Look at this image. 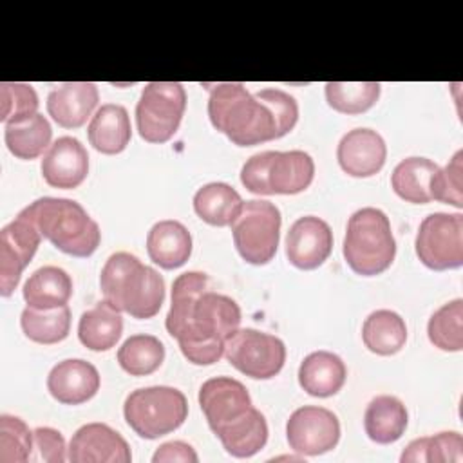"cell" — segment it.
<instances>
[{"label": "cell", "instance_id": "obj_14", "mask_svg": "<svg viewBox=\"0 0 463 463\" xmlns=\"http://www.w3.org/2000/svg\"><path fill=\"white\" fill-rule=\"evenodd\" d=\"M67 459L72 463H130L127 439L107 423H85L71 438Z\"/></svg>", "mask_w": 463, "mask_h": 463}, {"label": "cell", "instance_id": "obj_8", "mask_svg": "<svg viewBox=\"0 0 463 463\" xmlns=\"http://www.w3.org/2000/svg\"><path fill=\"white\" fill-rule=\"evenodd\" d=\"M280 224L282 217L273 203L260 199L246 201L232 224L233 244L239 255L255 266L268 264L279 248Z\"/></svg>", "mask_w": 463, "mask_h": 463}, {"label": "cell", "instance_id": "obj_1", "mask_svg": "<svg viewBox=\"0 0 463 463\" xmlns=\"http://www.w3.org/2000/svg\"><path fill=\"white\" fill-rule=\"evenodd\" d=\"M183 356L195 365H212L224 354L226 340L241 326L239 304L210 289L203 271H184L172 284V302L165 320Z\"/></svg>", "mask_w": 463, "mask_h": 463}, {"label": "cell", "instance_id": "obj_32", "mask_svg": "<svg viewBox=\"0 0 463 463\" xmlns=\"http://www.w3.org/2000/svg\"><path fill=\"white\" fill-rule=\"evenodd\" d=\"M20 326L24 335L36 344H58L69 335L71 309L67 304L51 309H34L27 306L20 315Z\"/></svg>", "mask_w": 463, "mask_h": 463}, {"label": "cell", "instance_id": "obj_3", "mask_svg": "<svg viewBox=\"0 0 463 463\" xmlns=\"http://www.w3.org/2000/svg\"><path fill=\"white\" fill-rule=\"evenodd\" d=\"M99 288L105 300L139 320L156 317L165 302L163 277L128 251H116L107 259Z\"/></svg>", "mask_w": 463, "mask_h": 463}, {"label": "cell", "instance_id": "obj_26", "mask_svg": "<svg viewBox=\"0 0 463 463\" xmlns=\"http://www.w3.org/2000/svg\"><path fill=\"white\" fill-rule=\"evenodd\" d=\"M409 414L402 400L391 394L373 398L364 414V429L371 441L389 445L398 441L407 429Z\"/></svg>", "mask_w": 463, "mask_h": 463}, {"label": "cell", "instance_id": "obj_34", "mask_svg": "<svg viewBox=\"0 0 463 463\" xmlns=\"http://www.w3.org/2000/svg\"><path fill=\"white\" fill-rule=\"evenodd\" d=\"M400 461H463V438L456 430L438 432L434 436L412 439L400 456Z\"/></svg>", "mask_w": 463, "mask_h": 463}, {"label": "cell", "instance_id": "obj_40", "mask_svg": "<svg viewBox=\"0 0 463 463\" xmlns=\"http://www.w3.org/2000/svg\"><path fill=\"white\" fill-rule=\"evenodd\" d=\"M253 96L271 109L279 125L280 137L293 130L298 119V105L291 94L280 89H260Z\"/></svg>", "mask_w": 463, "mask_h": 463}, {"label": "cell", "instance_id": "obj_27", "mask_svg": "<svg viewBox=\"0 0 463 463\" xmlns=\"http://www.w3.org/2000/svg\"><path fill=\"white\" fill-rule=\"evenodd\" d=\"M24 300L34 309H51L65 306L72 295L69 273L58 266H42L25 280Z\"/></svg>", "mask_w": 463, "mask_h": 463}, {"label": "cell", "instance_id": "obj_19", "mask_svg": "<svg viewBox=\"0 0 463 463\" xmlns=\"http://www.w3.org/2000/svg\"><path fill=\"white\" fill-rule=\"evenodd\" d=\"M47 391L63 405L85 403L99 391V373L87 360H61L47 374Z\"/></svg>", "mask_w": 463, "mask_h": 463}, {"label": "cell", "instance_id": "obj_24", "mask_svg": "<svg viewBox=\"0 0 463 463\" xmlns=\"http://www.w3.org/2000/svg\"><path fill=\"white\" fill-rule=\"evenodd\" d=\"M228 454L233 458H250L264 449L268 441V423L264 414L253 405L213 432Z\"/></svg>", "mask_w": 463, "mask_h": 463}, {"label": "cell", "instance_id": "obj_30", "mask_svg": "<svg viewBox=\"0 0 463 463\" xmlns=\"http://www.w3.org/2000/svg\"><path fill=\"white\" fill-rule=\"evenodd\" d=\"M362 340L371 353L391 356L407 342L405 320L396 311L376 309L364 320Z\"/></svg>", "mask_w": 463, "mask_h": 463}, {"label": "cell", "instance_id": "obj_11", "mask_svg": "<svg viewBox=\"0 0 463 463\" xmlns=\"http://www.w3.org/2000/svg\"><path fill=\"white\" fill-rule=\"evenodd\" d=\"M416 255L434 271L463 264V215L436 212L427 215L416 233Z\"/></svg>", "mask_w": 463, "mask_h": 463}, {"label": "cell", "instance_id": "obj_2", "mask_svg": "<svg viewBox=\"0 0 463 463\" xmlns=\"http://www.w3.org/2000/svg\"><path fill=\"white\" fill-rule=\"evenodd\" d=\"M208 90L210 123L232 143L253 146L280 137L271 109L250 94L242 83H215Z\"/></svg>", "mask_w": 463, "mask_h": 463}, {"label": "cell", "instance_id": "obj_36", "mask_svg": "<svg viewBox=\"0 0 463 463\" xmlns=\"http://www.w3.org/2000/svg\"><path fill=\"white\" fill-rule=\"evenodd\" d=\"M429 340L434 347L449 353L463 349V300L454 298L438 307L427 324Z\"/></svg>", "mask_w": 463, "mask_h": 463}, {"label": "cell", "instance_id": "obj_28", "mask_svg": "<svg viewBox=\"0 0 463 463\" xmlns=\"http://www.w3.org/2000/svg\"><path fill=\"white\" fill-rule=\"evenodd\" d=\"M438 170L439 166L427 157H405L394 166L391 174V186L403 201L427 204L432 201L430 188Z\"/></svg>", "mask_w": 463, "mask_h": 463}, {"label": "cell", "instance_id": "obj_31", "mask_svg": "<svg viewBox=\"0 0 463 463\" xmlns=\"http://www.w3.org/2000/svg\"><path fill=\"white\" fill-rule=\"evenodd\" d=\"M52 128L45 116L34 114L25 119L5 123L4 128V139L7 145V150L18 157V159H36L43 154L45 148L51 146Z\"/></svg>", "mask_w": 463, "mask_h": 463}, {"label": "cell", "instance_id": "obj_35", "mask_svg": "<svg viewBox=\"0 0 463 463\" xmlns=\"http://www.w3.org/2000/svg\"><path fill=\"white\" fill-rule=\"evenodd\" d=\"M380 89L378 81H327L326 99L336 112L362 114L378 101Z\"/></svg>", "mask_w": 463, "mask_h": 463}, {"label": "cell", "instance_id": "obj_5", "mask_svg": "<svg viewBox=\"0 0 463 463\" xmlns=\"http://www.w3.org/2000/svg\"><path fill=\"white\" fill-rule=\"evenodd\" d=\"M342 251L354 273L362 277L383 273L396 255L389 217L373 206L356 210L347 221Z\"/></svg>", "mask_w": 463, "mask_h": 463}, {"label": "cell", "instance_id": "obj_39", "mask_svg": "<svg viewBox=\"0 0 463 463\" xmlns=\"http://www.w3.org/2000/svg\"><path fill=\"white\" fill-rule=\"evenodd\" d=\"M463 152L458 150L449 165L439 168L432 179L430 195L432 201H441L452 204L456 208H463V166H461Z\"/></svg>", "mask_w": 463, "mask_h": 463}, {"label": "cell", "instance_id": "obj_33", "mask_svg": "<svg viewBox=\"0 0 463 463\" xmlns=\"http://www.w3.org/2000/svg\"><path fill=\"white\" fill-rule=\"evenodd\" d=\"M165 345L154 335H132L118 349V362L130 376H146L161 367Z\"/></svg>", "mask_w": 463, "mask_h": 463}, {"label": "cell", "instance_id": "obj_42", "mask_svg": "<svg viewBox=\"0 0 463 463\" xmlns=\"http://www.w3.org/2000/svg\"><path fill=\"white\" fill-rule=\"evenodd\" d=\"M154 463H170V461H183V463H197L199 456L192 445L184 441H166L157 447L152 456Z\"/></svg>", "mask_w": 463, "mask_h": 463}, {"label": "cell", "instance_id": "obj_25", "mask_svg": "<svg viewBox=\"0 0 463 463\" xmlns=\"http://www.w3.org/2000/svg\"><path fill=\"white\" fill-rule=\"evenodd\" d=\"M123 333L121 311L109 300H99L94 307L81 313L78 338L90 351H109Z\"/></svg>", "mask_w": 463, "mask_h": 463}, {"label": "cell", "instance_id": "obj_29", "mask_svg": "<svg viewBox=\"0 0 463 463\" xmlns=\"http://www.w3.org/2000/svg\"><path fill=\"white\" fill-rule=\"evenodd\" d=\"M241 194L228 183H208L194 195V210L199 219L212 226H232L242 210Z\"/></svg>", "mask_w": 463, "mask_h": 463}, {"label": "cell", "instance_id": "obj_12", "mask_svg": "<svg viewBox=\"0 0 463 463\" xmlns=\"http://www.w3.org/2000/svg\"><path fill=\"white\" fill-rule=\"evenodd\" d=\"M291 450L302 456H320L333 450L340 439V421L326 407L304 405L291 412L286 423Z\"/></svg>", "mask_w": 463, "mask_h": 463}, {"label": "cell", "instance_id": "obj_17", "mask_svg": "<svg viewBox=\"0 0 463 463\" xmlns=\"http://www.w3.org/2000/svg\"><path fill=\"white\" fill-rule=\"evenodd\" d=\"M387 157L383 137L373 128H353L342 136L336 146L340 168L353 177H371L378 174Z\"/></svg>", "mask_w": 463, "mask_h": 463}, {"label": "cell", "instance_id": "obj_13", "mask_svg": "<svg viewBox=\"0 0 463 463\" xmlns=\"http://www.w3.org/2000/svg\"><path fill=\"white\" fill-rule=\"evenodd\" d=\"M42 235L25 217L16 215L0 232V295L9 297L22 277L25 266L33 260Z\"/></svg>", "mask_w": 463, "mask_h": 463}, {"label": "cell", "instance_id": "obj_22", "mask_svg": "<svg viewBox=\"0 0 463 463\" xmlns=\"http://www.w3.org/2000/svg\"><path fill=\"white\" fill-rule=\"evenodd\" d=\"M347 378V369L344 360L331 351H313L309 353L298 367L300 387L317 398H329L336 394Z\"/></svg>", "mask_w": 463, "mask_h": 463}, {"label": "cell", "instance_id": "obj_20", "mask_svg": "<svg viewBox=\"0 0 463 463\" xmlns=\"http://www.w3.org/2000/svg\"><path fill=\"white\" fill-rule=\"evenodd\" d=\"M99 99L98 87L90 81H69L47 94V112L63 128L85 125Z\"/></svg>", "mask_w": 463, "mask_h": 463}, {"label": "cell", "instance_id": "obj_4", "mask_svg": "<svg viewBox=\"0 0 463 463\" xmlns=\"http://www.w3.org/2000/svg\"><path fill=\"white\" fill-rule=\"evenodd\" d=\"M18 215L25 217L54 248L72 257H90L101 241L99 226L87 210L65 197H40Z\"/></svg>", "mask_w": 463, "mask_h": 463}, {"label": "cell", "instance_id": "obj_6", "mask_svg": "<svg viewBox=\"0 0 463 463\" xmlns=\"http://www.w3.org/2000/svg\"><path fill=\"white\" fill-rule=\"evenodd\" d=\"M315 177L313 157L304 150H266L253 154L241 168V183L259 195H293L304 192Z\"/></svg>", "mask_w": 463, "mask_h": 463}, {"label": "cell", "instance_id": "obj_23", "mask_svg": "<svg viewBox=\"0 0 463 463\" xmlns=\"http://www.w3.org/2000/svg\"><path fill=\"white\" fill-rule=\"evenodd\" d=\"M87 137L94 150L101 154L114 156L123 152L132 137L127 109L118 103L101 105L89 123Z\"/></svg>", "mask_w": 463, "mask_h": 463}, {"label": "cell", "instance_id": "obj_41", "mask_svg": "<svg viewBox=\"0 0 463 463\" xmlns=\"http://www.w3.org/2000/svg\"><path fill=\"white\" fill-rule=\"evenodd\" d=\"M67 459V447L63 436L51 427H36L33 430V454L29 461L63 463Z\"/></svg>", "mask_w": 463, "mask_h": 463}, {"label": "cell", "instance_id": "obj_21", "mask_svg": "<svg viewBox=\"0 0 463 463\" xmlns=\"http://www.w3.org/2000/svg\"><path fill=\"white\" fill-rule=\"evenodd\" d=\"M146 253L163 269L181 268L192 255V235L175 219L159 221L146 235Z\"/></svg>", "mask_w": 463, "mask_h": 463}, {"label": "cell", "instance_id": "obj_37", "mask_svg": "<svg viewBox=\"0 0 463 463\" xmlns=\"http://www.w3.org/2000/svg\"><path fill=\"white\" fill-rule=\"evenodd\" d=\"M33 454V430L24 420L0 416V463H27Z\"/></svg>", "mask_w": 463, "mask_h": 463}, {"label": "cell", "instance_id": "obj_15", "mask_svg": "<svg viewBox=\"0 0 463 463\" xmlns=\"http://www.w3.org/2000/svg\"><path fill=\"white\" fill-rule=\"evenodd\" d=\"M333 250V232L317 215L298 217L286 235V257L298 269H315Z\"/></svg>", "mask_w": 463, "mask_h": 463}, {"label": "cell", "instance_id": "obj_18", "mask_svg": "<svg viewBox=\"0 0 463 463\" xmlns=\"http://www.w3.org/2000/svg\"><path fill=\"white\" fill-rule=\"evenodd\" d=\"M89 174V154L72 136H61L43 154L42 175L52 188L71 190L80 186Z\"/></svg>", "mask_w": 463, "mask_h": 463}, {"label": "cell", "instance_id": "obj_7", "mask_svg": "<svg viewBox=\"0 0 463 463\" xmlns=\"http://www.w3.org/2000/svg\"><path fill=\"white\" fill-rule=\"evenodd\" d=\"M128 427L145 439H157L179 429L188 418L186 396L168 385H152L132 391L123 403Z\"/></svg>", "mask_w": 463, "mask_h": 463}, {"label": "cell", "instance_id": "obj_9", "mask_svg": "<svg viewBox=\"0 0 463 463\" xmlns=\"http://www.w3.org/2000/svg\"><path fill=\"white\" fill-rule=\"evenodd\" d=\"M186 109L184 87L177 81H152L136 105L139 136L148 143H166L177 132Z\"/></svg>", "mask_w": 463, "mask_h": 463}, {"label": "cell", "instance_id": "obj_16", "mask_svg": "<svg viewBox=\"0 0 463 463\" xmlns=\"http://www.w3.org/2000/svg\"><path fill=\"white\" fill-rule=\"evenodd\" d=\"M199 405L212 432L244 414L253 403L244 383L232 376H215L199 389Z\"/></svg>", "mask_w": 463, "mask_h": 463}, {"label": "cell", "instance_id": "obj_10", "mask_svg": "<svg viewBox=\"0 0 463 463\" xmlns=\"http://www.w3.org/2000/svg\"><path fill=\"white\" fill-rule=\"evenodd\" d=\"M224 356L242 374L253 380H269L284 367L286 345L275 335L239 327L226 340Z\"/></svg>", "mask_w": 463, "mask_h": 463}, {"label": "cell", "instance_id": "obj_38", "mask_svg": "<svg viewBox=\"0 0 463 463\" xmlns=\"http://www.w3.org/2000/svg\"><path fill=\"white\" fill-rule=\"evenodd\" d=\"M0 121L14 123L38 112V94L29 83L2 81L0 83Z\"/></svg>", "mask_w": 463, "mask_h": 463}]
</instances>
